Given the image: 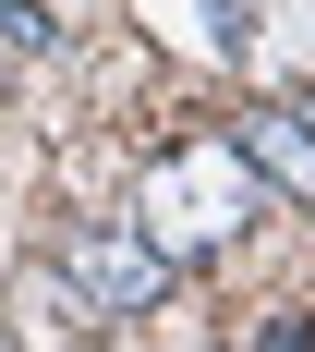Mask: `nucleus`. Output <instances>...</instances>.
<instances>
[{"label": "nucleus", "instance_id": "f03ea898", "mask_svg": "<svg viewBox=\"0 0 315 352\" xmlns=\"http://www.w3.org/2000/svg\"><path fill=\"white\" fill-rule=\"evenodd\" d=\"M61 292L97 304V316H145V304L170 292V255L145 243V231H85V243L61 255Z\"/></svg>", "mask_w": 315, "mask_h": 352}, {"label": "nucleus", "instance_id": "f257e3e1", "mask_svg": "<svg viewBox=\"0 0 315 352\" xmlns=\"http://www.w3.org/2000/svg\"><path fill=\"white\" fill-rule=\"evenodd\" d=\"M243 219H255V170L231 146H194V158H170V170L145 182V243L158 255H207V243H231Z\"/></svg>", "mask_w": 315, "mask_h": 352}, {"label": "nucleus", "instance_id": "20e7f679", "mask_svg": "<svg viewBox=\"0 0 315 352\" xmlns=\"http://www.w3.org/2000/svg\"><path fill=\"white\" fill-rule=\"evenodd\" d=\"M291 122H303V134H315V98H303V109H291Z\"/></svg>", "mask_w": 315, "mask_h": 352}, {"label": "nucleus", "instance_id": "7ed1b4c3", "mask_svg": "<svg viewBox=\"0 0 315 352\" xmlns=\"http://www.w3.org/2000/svg\"><path fill=\"white\" fill-rule=\"evenodd\" d=\"M243 170L291 182V195H315V134L303 122H243Z\"/></svg>", "mask_w": 315, "mask_h": 352}]
</instances>
